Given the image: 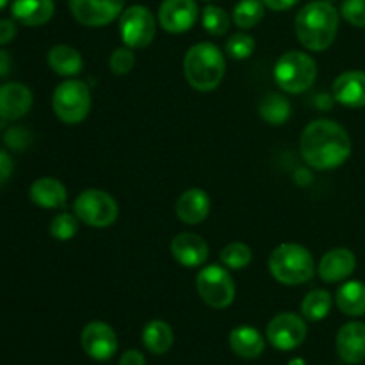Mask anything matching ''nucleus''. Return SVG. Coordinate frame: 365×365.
I'll use <instances>...</instances> for the list:
<instances>
[{
  "label": "nucleus",
  "instance_id": "1",
  "mask_svg": "<svg viewBox=\"0 0 365 365\" xmlns=\"http://www.w3.org/2000/svg\"><path fill=\"white\" fill-rule=\"evenodd\" d=\"M299 152L303 160L314 170H335L351 155V139L337 121L316 120L303 130Z\"/></svg>",
  "mask_w": 365,
  "mask_h": 365
},
{
  "label": "nucleus",
  "instance_id": "2",
  "mask_svg": "<svg viewBox=\"0 0 365 365\" xmlns=\"http://www.w3.org/2000/svg\"><path fill=\"white\" fill-rule=\"evenodd\" d=\"M339 32V11L328 0H314L296 16V36L307 50L330 48Z\"/></svg>",
  "mask_w": 365,
  "mask_h": 365
},
{
  "label": "nucleus",
  "instance_id": "3",
  "mask_svg": "<svg viewBox=\"0 0 365 365\" xmlns=\"http://www.w3.org/2000/svg\"><path fill=\"white\" fill-rule=\"evenodd\" d=\"M225 56L212 43H198L191 46L184 57V75L196 91H212L223 82Z\"/></svg>",
  "mask_w": 365,
  "mask_h": 365
},
{
  "label": "nucleus",
  "instance_id": "4",
  "mask_svg": "<svg viewBox=\"0 0 365 365\" xmlns=\"http://www.w3.org/2000/svg\"><path fill=\"white\" fill-rule=\"evenodd\" d=\"M269 273L284 285H302L312 280L316 273L314 257L305 246L284 242L269 257Z\"/></svg>",
  "mask_w": 365,
  "mask_h": 365
},
{
  "label": "nucleus",
  "instance_id": "5",
  "mask_svg": "<svg viewBox=\"0 0 365 365\" xmlns=\"http://www.w3.org/2000/svg\"><path fill=\"white\" fill-rule=\"evenodd\" d=\"M273 75L282 91L298 95L312 88L317 77V64L309 53L291 50L277 61Z\"/></svg>",
  "mask_w": 365,
  "mask_h": 365
},
{
  "label": "nucleus",
  "instance_id": "6",
  "mask_svg": "<svg viewBox=\"0 0 365 365\" xmlns=\"http://www.w3.org/2000/svg\"><path fill=\"white\" fill-rule=\"evenodd\" d=\"M52 109L66 125H77L86 120L91 110V91L84 81L68 78L61 82L52 95Z\"/></svg>",
  "mask_w": 365,
  "mask_h": 365
},
{
  "label": "nucleus",
  "instance_id": "7",
  "mask_svg": "<svg viewBox=\"0 0 365 365\" xmlns=\"http://www.w3.org/2000/svg\"><path fill=\"white\" fill-rule=\"evenodd\" d=\"M200 298L212 309H227L235 299V284L228 269L220 264H210L200 269L196 277Z\"/></svg>",
  "mask_w": 365,
  "mask_h": 365
},
{
  "label": "nucleus",
  "instance_id": "8",
  "mask_svg": "<svg viewBox=\"0 0 365 365\" xmlns=\"http://www.w3.org/2000/svg\"><path fill=\"white\" fill-rule=\"evenodd\" d=\"M75 216L91 228H107L118 220V203L109 192L86 189L75 198Z\"/></svg>",
  "mask_w": 365,
  "mask_h": 365
},
{
  "label": "nucleus",
  "instance_id": "9",
  "mask_svg": "<svg viewBox=\"0 0 365 365\" xmlns=\"http://www.w3.org/2000/svg\"><path fill=\"white\" fill-rule=\"evenodd\" d=\"M155 16L146 6L135 4L127 7L120 16L121 41L128 48H145L155 38Z\"/></svg>",
  "mask_w": 365,
  "mask_h": 365
},
{
  "label": "nucleus",
  "instance_id": "10",
  "mask_svg": "<svg viewBox=\"0 0 365 365\" xmlns=\"http://www.w3.org/2000/svg\"><path fill=\"white\" fill-rule=\"evenodd\" d=\"M307 337V324L298 314L284 312L274 316L267 324V341L280 351H291L303 344Z\"/></svg>",
  "mask_w": 365,
  "mask_h": 365
},
{
  "label": "nucleus",
  "instance_id": "11",
  "mask_svg": "<svg viewBox=\"0 0 365 365\" xmlns=\"http://www.w3.org/2000/svg\"><path fill=\"white\" fill-rule=\"evenodd\" d=\"M75 20L86 27H106L121 16L125 0H70Z\"/></svg>",
  "mask_w": 365,
  "mask_h": 365
},
{
  "label": "nucleus",
  "instance_id": "12",
  "mask_svg": "<svg viewBox=\"0 0 365 365\" xmlns=\"http://www.w3.org/2000/svg\"><path fill=\"white\" fill-rule=\"evenodd\" d=\"M82 349L88 356L98 362L113 359L118 349L116 331L103 321H91L81 334Z\"/></svg>",
  "mask_w": 365,
  "mask_h": 365
},
{
  "label": "nucleus",
  "instance_id": "13",
  "mask_svg": "<svg viewBox=\"0 0 365 365\" xmlns=\"http://www.w3.org/2000/svg\"><path fill=\"white\" fill-rule=\"evenodd\" d=\"M198 20L196 0H164L159 7V24L170 34H182Z\"/></svg>",
  "mask_w": 365,
  "mask_h": 365
},
{
  "label": "nucleus",
  "instance_id": "14",
  "mask_svg": "<svg viewBox=\"0 0 365 365\" xmlns=\"http://www.w3.org/2000/svg\"><path fill=\"white\" fill-rule=\"evenodd\" d=\"M171 255L180 266L200 267L209 259V246L205 239L192 232H182L171 241Z\"/></svg>",
  "mask_w": 365,
  "mask_h": 365
},
{
  "label": "nucleus",
  "instance_id": "15",
  "mask_svg": "<svg viewBox=\"0 0 365 365\" xmlns=\"http://www.w3.org/2000/svg\"><path fill=\"white\" fill-rule=\"evenodd\" d=\"M32 91L20 82H7L0 86V120L14 121L31 110Z\"/></svg>",
  "mask_w": 365,
  "mask_h": 365
},
{
  "label": "nucleus",
  "instance_id": "16",
  "mask_svg": "<svg viewBox=\"0 0 365 365\" xmlns=\"http://www.w3.org/2000/svg\"><path fill=\"white\" fill-rule=\"evenodd\" d=\"M356 267V259L353 255L351 250L348 248H334L323 255L319 266H317V273L319 278L327 284H337V282H344L353 274Z\"/></svg>",
  "mask_w": 365,
  "mask_h": 365
},
{
  "label": "nucleus",
  "instance_id": "17",
  "mask_svg": "<svg viewBox=\"0 0 365 365\" xmlns=\"http://www.w3.org/2000/svg\"><path fill=\"white\" fill-rule=\"evenodd\" d=\"M337 353L346 364H360L365 360V324L353 321L339 330L335 339Z\"/></svg>",
  "mask_w": 365,
  "mask_h": 365
},
{
  "label": "nucleus",
  "instance_id": "18",
  "mask_svg": "<svg viewBox=\"0 0 365 365\" xmlns=\"http://www.w3.org/2000/svg\"><path fill=\"white\" fill-rule=\"evenodd\" d=\"M334 98L351 109L365 107V71L351 70L339 75L334 82Z\"/></svg>",
  "mask_w": 365,
  "mask_h": 365
},
{
  "label": "nucleus",
  "instance_id": "19",
  "mask_svg": "<svg viewBox=\"0 0 365 365\" xmlns=\"http://www.w3.org/2000/svg\"><path fill=\"white\" fill-rule=\"evenodd\" d=\"M177 216L185 225H198L207 220L210 212V198L203 189H189L177 200Z\"/></svg>",
  "mask_w": 365,
  "mask_h": 365
},
{
  "label": "nucleus",
  "instance_id": "20",
  "mask_svg": "<svg viewBox=\"0 0 365 365\" xmlns=\"http://www.w3.org/2000/svg\"><path fill=\"white\" fill-rule=\"evenodd\" d=\"M29 196H31V202L41 209H64L68 200L63 182L52 177H43L32 182Z\"/></svg>",
  "mask_w": 365,
  "mask_h": 365
},
{
  "label": "nucleus",
  "instance_id": "21",
  "mask_svg": "<svg viewBox=\"0 0 365 365\" xmlns=\"http://www.w3.org/2000/svg\"><path fill=\"white\" fill-rule=\"evenodd\" d=\"M53 0H14L11 13L16 21L27 27H41L53 16Z\"/></svg>",
  "mask_w": 365,
  "mask_h": 365
},
{
  "label": "nucleus",
  "instance_id": "22",
  "mask_svg": "<svg viewBox=\"0 0 365 365\" xmlns=\"http://www.w3.org/2000/svg\"><path fill=\"white\" fill-rule=\"evenodd\" d=\"M230 342L232 351L237 356L246 360H255L266 349V339L260 335V331L257 328L252 327H237L230 331Z\"/></svg>",
  "mask_w": 365,
  "mask_h": 365
},
{
  "label": "nucleus",
  "instance_id": "23",
  "mask_svg": "<svg viewBox=\"0 0 365 365\" xmlns=\"http://www.w3.org/2000/svg\"><path fill=\"white\" fill-rule=\"evenodd\" d=\"M46 61H48V66L52 68L53 73L61 75V77H75L84 68L81 52L70 45L52 46Z\"/></svg>",
  "mask_w": 365,
  "mask_h": 365
},
{
  "label": "nucleus",
  "instance_id": "24",
  "mask_svg": "<svg viewBox=\"0 0 365 365\" xmlns=\"http://www.w3.org/2000/svg\"><path fill=\"white\" fill-rule=\"evenodd\" d=\"M339 310L346 316L360 317L365 316V284L359 280L346 282L339 287L337 296H335Z\"/></svg>",
  "mask_w": 365,
  "mask_h": 365
},
{
  "label": "nucleus",
  "instance_id": "25",
  "mask_svg": "<svg viewBox=\"0 0 365 365\" xmlns=\"http://www.w3.org/2000/svg\"><path fill=\"white\" fill-rule=\"evenodd\" d=\"M143 344L153 355H164L173 346V330L166 321L153 319L143 328Z\"/></svg>",
  "mask_w": 365,
  "mask_h": 365
},
{
  "label": "nucleus",
  "instance_id": "26",
  "mask_svg": "<svg viewBox=\"0 0 365 365\" xmlns=\"http://www.w3.org/2000/svg\"><path fill=\"white\" fill-rule=\"evenodd\" d=\"M291 102L284 95L278 93H269L264 96L259 103V113L266 123L280 127L291 118Z\"/></svg>",
  "mask_w": 365,
  "mask_h": 365
},
{
  "label": "nucleus",
  "instance_id": "27",
  "mask_svg": "<svg viewBox=\"0 0 365 365\" xmlns=\"http://www.w3.org/2000/svg\"><path fill=\"white\" fill-rule=\"evenodd\" d=\"M264 14H266V4L262 0H239L232 18L239 29H253L262 21Z\"/></svg>",
  "mask_w": 365,
  "mask_h": 365
},
{
  "label": "nucleus",
  "instance_id": "28",
  "mask_svg": "<svg viewBox=\"0 0 365 365\" xmlns=\"http://www.w3.org/2000/svg\"><path fill=\"white\" fill-rule=\"evenodd\" d=\"M331 296L324 289H316L305 296L302 303V314L309 321H321L330 314Z\"/></svg>",
  "mask_w": 365,
  "mask_h": 365
},
{
  "label": "nucleus",
  "instance_id": "29",
  "mask_svg": "<svg viewBox=\"0 0 365 365\" xmlns=\"http://www.w3.org/2000/svg\"><path fill=\"white\" fill-rule=\"evenodd\" d=\"M220 259L225 267L237 271L245 269V267H248L252 264L253 253L252 248L248 245H245V242H230V245L221 250Z\"/></svg>",
  "mask_w": 365,
  "mask_h": 365
},
{
  "label": "nucleus",
  "instance_id": "30",
  "mask_svg": "<svg viewBox=\"0 0 365 365\" xmlns=\"http://www.w3.org/2000/svg\"><path fill=\"white\" fill-rule=\"evenodd\" d=\"M202 24L209 34L223 36L230 27V16L217 6H207L202 13Z\"/></svg>",
  "mask_w": 365,
  "mask_h": 365
},
{
  "label": "nucleus",
  "instance_id": "31",
  "mask_svg": "<svg viewBox=\"0 0 365 365\" xmlns=\"http://www.w3.org/2000/svg\"><path fill=\"white\" fill-rule=\"evenodd\" d=\"M78 217L70 212H61L50 223V235L57 241H70L78 232Z\"/></svg>",
  "mask_w": 365,
  "mask_h": 365
},
{
  "label": "nucleus",
  "instance_id": "32",
  "mask_svg": "<svg viewBox=\"0 0 365 365\" xmlns=\"http://www.w3.org/2000/svg\"><path fill=\"white\" fill-rule=\"evenodd\" d=\"M255 50V39L246 32H237L227 41V53L232 59H248Z\"/></svg>",
  "mask_w": 365,
  "mask_h": 365
},
{
  "label": "nucleus",
  "instance_id": "33",
  "mask_svg": "<svg viewBox=\"0 0 365 365\" xmlns=\"http://www.w3.org/2000/svg\"><path fill=\"white\" fill-rule=\"evenodd\" d=\"M135 66V56L128 46H120L114 50L109 57V68L114 75H127L130 73L132 68Z\"/></svg>",
  "mask_w": 365,
  "mask_h": 365
},
{
  "label": "nucleus",
  "instance_id": "34",
  "mask_svg": "<svg viewBox=\"0 0 365 365\" xmlns=\"http://www.w3.org/2000/svg\"><path fill=\"white\" fill-rule=\"evenodd\" d=\"M341 14L348 24L365 29V0H344Z\"/></svg>",
  "mask_w": 365,
  "mask_h": 365
},
{
  "label": "nucleus",
  "instance_id": "35",
  "mask_svg": "<svg viewBox=\"0 0 365 365\" xmlns=\"http://www.w3.org/2000/svg\"><path fill=\"white\" fill-rule=\"evenodd\" d=\"M6 143H7V146H11V148H14V150L25 148L29 143L27 130H25V128H18V127L11 128V130H7V134H6Z\"/></svg>",
  "mask_w": 365,
  "mask_h": 365
},
{
  "label": "nucleus",
  "instance_id": "36",
  "mask_svg": "<svg viewBox=\"0 0 365 365\" xmlns=\"http://www.w3.org/2000/svg\"><path fill=\"white\" fill-rule=\"evenodd\" d=\"M16 36V21L4 18L0 20V45H7L11 43Z\"/></svg>",
  "mask_w": 365,
  "mask_h": 365
},
{
  "label": "nucleus",
  "instance_id": "37",
  "mask_svg": "<svg viewBox=\"0 0 365 365\" xmlns=\"http://www.w3.org/2000/svg\"><path fill=\"white\" fill-rule=\"evenodd\" d=\"M13 170L14 163L11 159V155L7 152H4V150H0V185H4L9 180L11 175H13Z\"/></svg>",
  "mask_w": 365,
  "mask_h": 365
},
{
  "label": "nucleus",
  "instance_id": "38",
  "mask_svg": "<svg viewBox=\"0 0 365 365\" xmlns=\"http://www.w3.org/2000/svg\"><path fill=\"white\" fill-rule=\"evenodd\" d=\"M120 365H146V360L141 351H138V349H128V351H125L121 355Z\"/></svg>",
  "mask_w": 365,
  "mask_h": 365
},
{
  "label": "nucleus",
  "instance_id": "39",
  "mask_svg": "<svg viewBox=\"0 0 365 365\" xmlns=\"http://www.w3.org/2000/svg\"><path fill=\"white\" fill-rule=\"evenodd\" d=\"M262 2L266 4V7H269L273 11H287L292 6H296L298 0H262Z\"/></svg>",
  "mask_w": 365,
  "mask_h": 365
},
{
  "label": "nucleus",
  "instance_id": "40",
  "mask_svg": "<svg viewBox=\"0 0 365 365\" xmlns=\"http://www.w3.org/2000/svg\"><path fill=\"white\" fill-rule=\"evenodd\" d=\"M11 71V57L9 53L0 50V77L7 75Z\"/></svg>",
  "mask_w": 365,
  "mask_h": 365
},
{
  "label": "nucleus",
  "instance_id": "41",
  "mask_svg": "<svg viewBox=\"0 0 365 365\" xmlns=\"http://www.w3.org/2000/svg\"><path fill=\"white\" fill-rule=\"evenodd\" d=\"M289 365H307V362L303 359H292L291 362H289Z\"/></svg>",
  "mask_w": 365,
  "mask_h": 365
},
{
  "label": "nucleus",
  "instance_id": "42",
  "mask_svg": "<svg viewBox=\"0 0 365 365\" xmlns=\"http://www.w3.org/2000/svg\"><path fill=\"white\" fill-rule=\"evenodd\" d=\"M7 4H9V0H0V11H2Z\"/></svg>",
  "mask_w": 365,
  "mask_h": 365
},
{
  "label": "nucleus",
  "instance_id": "43",
  "mask_svg": "<svg viewBox=\"0 0 365 365\" xmlns=\"http://www.w3.org/2000/svg\"><path fill=\"white\" fill-rule=\"evenodd\" d=\"M207 2H210V0H207Z\"/></svg>",
  "mask_w": 365,
  "mask_h": 365
}]
</instances>
